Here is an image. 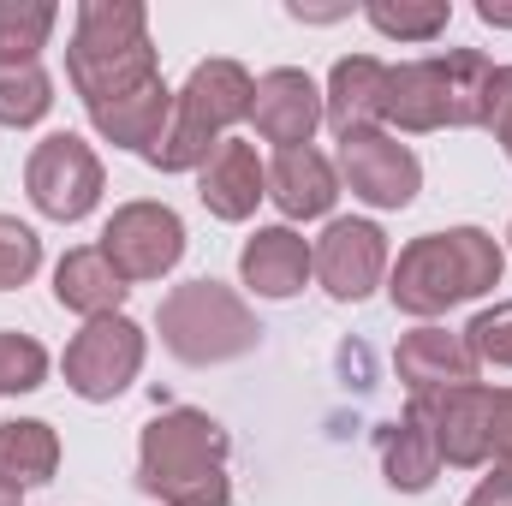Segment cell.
Returning a JSON list of instances; mask_svg holds the SVG:
<instances>
[{
    "mask_svg": "<svg viewBox=\"0 0 512 506\" xmlns=\"http://www.w3.org/2000/svg\"><path fill=\"white\" fill-rule=\"evenodd\" d=\"M322 120L334 126V137L382 131V120H387V66L376 54H346V60L328 72Z\"/></svg>",
    "mask_w": 512,
    "mask_h": 506,
    "instance_id": "15",
    "label": "cell"
},
{
    "mask_svg": "<svg viewBox=\"0 0 512 506\" xmlns=\"http://www.w3.org/2000/svg\"><path fill=\"white\" fill-rule=\"evenodd\" d=\"M227 429L197 405H167L155 423H143L137 441V489L161 506H227Z\"/></svg>",
    "mask_w": 512,
    "mask_h": 506,
    "instance_id": "2",
    "label": "cell"
},
{
    "mask_svg": "<svg viewBox=\"0 0 512 506\" xmlns=\"http://www.w3.org/2000/svg\"><path fill=\"white\" fill-rule=\"evenodd\" d=\"M376 459H382V477L399 495H423L435 477H441V453H435V435L417 411H399L393 423L376 429Z\"/></svg>",
    "mask_w": 512,
    "mask_h": 506,
    "instance_id": "19",
    "label": "cell"
},
{
    "mask_svg": "<svg viewBox=\"0 0 512 506\" xmlns=\"http://www.w3.org/2000/svg\"><path fill=\"white\" fill-rule=\"evenodd\" d=\"M316 256V280L334 304H364L376 286L387 280L393 256H387V233L376 221H358V215H340L322 227V239L310 245Z\"/></svg>",
    "mask_w": 512,
    "mask_h": 506,
    "instance_id": "10",
    "label": "cell"
},
{
    "mask_svg": "<svg viewBox=\"0 0 512 506\" xmlns=\"http://www.w3.org/2000/svg\"><path fill=\"white\" fill-rule=\"evenodd\" d=\"M489 429H495V459H512V387H495Z\"/></svg>",
    "mask_w": 512,
    "mask_h": 506,
    "instance_id": "31",
    "label": "cell"
},
{
    "mask_svg": "<svg viewBox=\"0 0 512 506\" xmlns=\"http://www.w3.org/2000/svg\"><path fill=\"white\" fill-rule=\"evenodd\" d=\"M60 471V435L42 417H12L0 423V477L18 489H42Z\"/></svg>",
    "mask_w": 512,
    "mask_h": 506,
    "instance_id": "21",
    "label": "cell"
},
{
    "mask_svg": "<svg viewBox=\"0 0 512 506\" xmlns=\"http://www.w3.org/2000/svg\"><path fill=\"white\" fill-rule=\"evenodd\" d=\"M465 346H471V358H477V364L512 370V298H501V304H489V310H477V316H471Z\"/></svg>",
    "mask_w": 512,
    "mask_h": 506,
    "instance_id": "28",
    "label": "cell"
},
{
    "mask_svg": "<svg viewBox=\"0 0 512 506\" xmlns=\"http://www.w3.org/2000/svg\"><path fill=\"white\" fill-rule=\"evenodd\" d=\"M340 179L370 209H411L423 191V161L393 131H358L340 137Z\"/></svg>",
    "mask_w": 512,
    "mask_h": 506,
    "instance_id": "11",
    "label": "cell"
},
{
    "mask_svg": "<svg viewBox=\"0 0 512 506\" xmlns=\"http://www.w3.org/2000/svg\"><path fill=\"white\" fill-rule=\"evenodd\" d=\"M364 18L382 30V36H393V42H435L447 24H453V6L447 0H370L364 6Z\"/></svg>",
    "mask_w": 512,
    "mask_h": 506,
    "instance_id": "25",
    "label": "cell"
},
{
    "mask_svg": "<svg viewBox=\"0 0 512 506\" xmlns=\"http://www.w3.org/2000/svg\"><path fill=\"white\" fill-rule=\"evenodd\" d=\"M483 126L495 131V143L512 155V66H495L489 78V102H483Z\"/></svg>",
    "mask_w": 512,
    "mask_h": 506,
    "instance_id": "29",
    "label": "cell"
},
{
    "mask_svg": "<svg viewBox=\"0 0 512 506\" xmlns=\"http://www.w3.org/2000/svg\"><path fill=\"white\" fill-rule=\"evenodd\" d=\"M316 274V256H310V239L292 233V227H256L239 251V280L251 286L256 298L280 304V298H298L304 280Z\"/></svg>",
    "mask_w": 512,
    "mask_h": 506,
    "instance_id": "14",
    "label": "cell"
},
{
    "mask_svg": "<svg viewBox=\"0 0 512 506\" xmlns=\"http://www.w3.org/2000/svg\"><path fill=\"white\" fill-rule=\"evenodd\" d=\"M268 197L286 221H322L340 197V167L322 149H274L268 161Z\"/></svg>",
    "mask_w": 512,
    "mask_h": 506,
    "instance_id": "17",
    "label": "cell"
},
{
    "mask_svg": "<svg viewBox=\"0 0 512 506\" xmlns=\"http://www.w3.org/2000/svg\"><path fill=\"white\" fill-rule=\"evenodd\" d=\"M405 411H417V417L429 423L441 465L483 471V465L495 459V429H489L495 387L471 381V387H447V393H417V399H405Z\"/></svg>",
    "mask_w": 512,
    "mask_h": 506,
    "instance_id": "9",
    "label": "cell"
},
{
    "mask_svg": "<svg viewBox=\"0 0 512 506\" xmlns=\"http://www.w3.org/2000/svg\"><path fill=\"white\" fill-rule=\"evenodd\" d=\"M143 352H149V334L131 322L126 310L120 316H96L72 334L60 370H66V387L90 405H108L120 399L131 381L143 376Z\"/></svg>",
    "mask_w": 512,
    "mask_h": 506,
    "instance_id": "6",
    "label": "cell"
},
{
    "mask_svg": "<svg viewBox=\"0 0 512 506\" xmlns=\"http://www.w3.org/2000/svg\"><path fill=\"white\" fill-rule=\"evenodd\" d=\"M0 506H24V489H18V483H6V477H0Z\"/></svg>",
    "mask_w": 512,
    "mask_h": 506,
    "instance_id": "33",
    "label": "cell"
},
{
    "mask_svg": "<svg viewBox=\"0 0 512 506\" xmlns=\"http://www.w3.org/2000/svg\"><path fill=\"white\" fill-rule=\"evenodd\" d=\"M60 24L54 0H0V60H36Z\"/></svg>",
    "mask_w": 512,
    "mask_h": 506,
    "instance_id": "24",
    "label": "cell"
},
{
    "mask_svg": "<svg viewBox=\"0 0 512 506\" xmlns=\"http://www.w3.org/2000/svg\"><path fill=\"white\" fill-rule=\"evenodd\" d=\"M42 381H48L42 340H30L18 328H0V393H36Z\"/></svg>",
    "mask_w": 512,
    "mask_h": 506,
    "instance_id": "26",
    "label": "cell"
},
{
    "mask_svg": "<svg viewBox=\"0 0 512 506\" xmlns=\"http://www.w3.org/2000/svg\"><path fill=\"white\" fill-rule=\"evenodd\" d=\"M126 292L131 286L114 274V262L102 256V245H78V251H66L54 262V304L72 310V316H84V322L120 316Z\"/></svg>",
    "mask_w": 512,
    "mask_h": 506,
    "instance_id": "18",
    "label": "cell"
},
{
    "mask_svg": "<svg viewBox=\"0 0 512 506\" xmlns=\"http://www.w3.org/2000/svg\"><path fill=\"white\" fill-rule=\"evenodd\" d=\"M102 256L114 262V274H120L126 286L161 280V274H173L179 256H185V221H179L167 203H149V197L120 203V209L108 215V227H102Z\"/></svg>",
    "mask_w": 512,
    "mask_h": 506,
    "instance_id": "8",
    "label": "cell"
},
{
    "mask_svg": "<svg viewBox=\"0 0 512 506\" xmlns=\"http://www.w3.org/2000/svg\"><path fill=\"white\" fill-rule=\"evenodd\" d=\"M66 78L114 149L149 155L173 120V90L161 78L149 12L137 0H84L72 42H66Z\"/></svg>",
    "mask_w": 512,
    "mask_h": 506,
    "instance_id": "1",
    "label": "cell"
},
{
    "mask_svg": "<svg viewBox=\"0 0 512 506\" xmlns=\"http://www.w3.org/2000/svg\"><path fill=\"white\" fill-rule=\"evenodd\" d=\"M477 18L495 30H512V6H501V0H477Z\"/></svg>",
    "mask_w": 512,
    "mask_h": 506,
    "instance_id": "32",
    "label": "cell"
},
{
    "mask_svg": "<svg viewBox=\"0 0 512 506\" xmlns=\"http://www.w3.org/2000/svg\"><path fill=\"white\" fill-rule=\"evenodd\" d=\"M197 197L215 221H251L256 203L268 197V167L256 161L251 143L227 137L203 167H197Z\"/></svg>",
    "mask_w": 512,
    "mask_h": 506,
    "instance_id": "16",
    "label": "cell"
},
{
    "mask_svg": "<svg viewBox=\"0 0 512 506\" xmlns=\"http://www.w3.org/2000/svg\"><path fill=\"white\" fill-rule=\"evenodd\" d=\"M387 126L399 131H441L447 126V78L441 54L387 66Z\"/></svg>",
    "mask_w": 512,
    "mask_h": 506,
    "instance_id": "20",
    "label": "cell"
},
{
    "mask_svg": "<svg viewBox=\"0 0 512 506\" xmlns=\"http://www.w3.org/2000/svg\"><path fill=\"white\" fill-rule=\"evenodd\" d=\"M441 78H447V126H483V102H489V78L495 60L483 48H447L441 54Z\"/></svg>",
    "mask_w": 512,
    "mask_h": 506,
    "instance_id": "22",
    "label": "cell"
},
{
    "mask_svg": "<svg viewBox=\"0 0 512 506\" xmlns=\"http://www.w3.org/2000/svg\"><path fill=\"white\" fill-rule=\"evenodd\" d=\"M48 108H54V78L36 60H0V126L24 131L48 120Z\"/></svg>",
    "mask_w": 512,
    "mask_h": 506,
    "instance_id": "23",
    "label": "cell"
},
{
    "mask_svg": "<svg viewBox=\"0 0 512 506\" xmlns=\"http://www.w3.org/2000/svg\"><path fill=\"white\" fill-rule=\"evenodd\" d=\"M251 126L262 143L274 149H304L316 126H322V90L310 72L298 66H274L256 78V102H251Z\"/></svg>",
    "mask_w": 512,
    "mask_h": 506,
    "instance_id": "12",
    "label": "cell"
},
{
    "mask_svg": "<svg viewBox=\"0 0 512 506\" xmlns=\"http://www.w3.org/2000/svg\"><path fill=\"white\" fill-rule=\"evenodd\" d=\"M102 155L78 137V131H48L30 161H24V191L48 221H84L102 203Z\"/></svg>",
    "mask_w": 512,
    "mask_h": 506,
    "instance_id": "7",
    "label": "cell"
},
{
    "mask_svg": "<svg viewBox=\"0 0 512 506\" xmlns=\"http://www.w3.org/2000/svg\"><path fill=\"white\" fill-rule=\"evenodd\" d=\"M251 102H256V78L239 66V60H203L191 66L185 90L173 96V120L161 131V143L143 155L149 167L161 173H197L239 120H251Z\"/></svg>",
    "mask_w": 512,
    "mask_h": 506,
    "instance_id": "4",
    "label": "cell"
},
{
    "mask_svg": "<svg viewBox=\"0 0 512 506\" xmlns=\"http://www.w3.org/2000/svg\"><path fill=\"white\" fill-rule=\"evenodd\" d=\"M489 477L465 495V506H512V459H489Z\"/></svg>",
    "mask_w": 512,
    "mask_h": 506,
    "instance_id": "30",
    "label": "cell"
},
{
    "mask_svg": "<svg viewBox=\"0 0 512 506\" xmlns=\"http://www.w3.org/2000/svg\"><path fill=\"white\" fill-rule=\"evenodd\" d=\"M155 328H161V346H167L179 364H191V370L233 364V358L256 352V340H262L251 304H245L233 286L209 280V274L173 286V292L161 298V310H155Z\"/></svg>",
    "mask_w": 512,
    "mask_h": 506,
    "instance_id": "5",
    "label": "cell"
},
{
    "mask_svg": "<svg viewBox=\"0 0 512 506\" xmlns=\"http://www.w3.org/2000/svg\"><path fill=\"white\" fill-rule=\"evenodd\" d=\"M501 268H507V251L483 227L423 233V239H411L399 251V262L387 268V298H393V310H405L417 322H435L453 304L495 292L501 286Z\"/></svg>",
    "mask_w": 512,
    "mask_h": 506,
    "instance_id": "3",
    "label": "cell"
},
{
    "mask_svg": "<svg viewBox=\"0 0 512 506\" xmlns=\"http://www.w3.org/2000/svg\"><path fill=\"white\" fill-rule=\"evenodd\" d=\"M393 370H399V381H405V393L417 399V393L471 387L483 364L471 358L465 334H453V328H441V322H423V328H411V334L399 340V352H393Z\"/></svg>",
    "mask_w": 512,
    "mask_h": 506,
    "instance_id": "13",
    "label": "cell"
},
{
    "mask_svg": "<svg viewBox=\"0 0 512 506\" xmlns=\"http://www.w3.org/2000/svg\"><path fill=\"white\" fill-rule=\"evenodd\" d=\"M36 268H42V239H36V227H24L18 215H0V292L30 286Z\"/></svg>",
    "mask_w": 512,
    "mask_h": 506,
    "instance_id": "27",
    "label": "cell"
},
{
    "mask_svg": "<svg viewBox=\"0 0 512 506\" xmlns=\"http://www.w3.org/2000/svg\"><path fill=\"white\" fill-rule=\"evenodd\" d=\"M507 245H512V227H507Z\"/></svg>",
    "mask_w": 512,
    "mask_h": 506,
    "instance_id": "34",
    "label": "cell"
}]
</instances>
